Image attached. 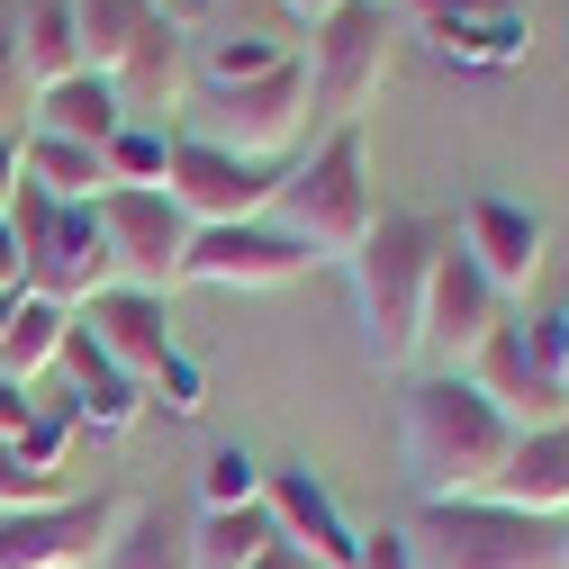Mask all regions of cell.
<instances>
[{
  "label": "cell",
  "mask_w": 569,
  "mask_h": 569,
  "mask_svg": "<svg viewBox=\"0 0 569 569\" xmlns=\"http://www.w3.org/2000/svg\"><path fill=\"white\" fill-rule=\"evenodd\" d=\"M452 253V227L425 218V208H380V227L352 253V317H362V352L380 371H416L425 362V290H435V262Z\"/></svg>",
  "instance_id": "6da1fadb"
},
{
  "label": "cell",
  "mask_w": 569,
  "mask_h": 569,
  "mask_svg": "<svg viewBox=\"0 0 569 569\" xmlns=\"http://www.w3.org/2000/svg\"><path fill=\"white\" fill-rule=\"evenodd\" d=\"M516 452V425L497 416L461 371H435L407 389V470H416V507L435 497H488L497 470Z\"/></svg>",
  "instance_id": "7a4b0ae2"
},
{
  "label": "cell",
  "mask_w": 569,
  "mask_h": 569,
  "mask_svg": "<svg viewBox=\"0 0 569 569\" xmlns=\"http://www.w3.org/2000/svg\"><path fill=\"white\" fill-rule=\"evenodd\" d=\"M271 227L290 236L308 262H352L362 236L380 227V190H371V136L362 127H326V146L308 163L280 172L271 190Z\"/></svg>",
  "instance_id": "3957f363"
},
{
  "label": "cell",
  "mask_w": 569,
  "mask_h": 569,
  "mask_svg": "<svg viewBox=\"0 0 569 569\" xmlns=\"http://www.w3.org/2000/svg\"><path fill=\"white\" fill-rule=\"evenodd\" d=\"M407 542L435 569H560V525L516 516L497 497H435V507H416Z\"/></svg>",
  "instance_id": "277c9868"
},
{
  "label": "cell",
  "mask_w": 569,
  "mask_h": 569,
  "mask_svg": "<svg viewBox=\"0 0 569 569\" xmlns=\"http://www.w3.org/2000/svg\"><path fill=\"white\" fill-rule=\"evenodd\" d=\"M389 37H398V19H389V0H343L335 19H317L308 28V91H317V118L326 127H362L371 118V100H380V82H389Z\"/></svg>",
  "instance_id": "5b68a950"
},
{
  "label": "cell",
  "mask_w": 569,
  "mask_h": 569,
  "mask_svg": "<svg viewBox=\"0 0 569 569\" xmlns=\"http://www.w3.org/2000/svg\"><path fill=\"white\" fill-rule=\"evenodd\" d=\"M317 127V91H308V63L280 54L262 82H236V91H208V146H227L244 163H280Z\"/></svg>",
  "instance_id": "8992f818"
},
{
  "label": "cell",
  "mask_w": 569,
  "mask_h": 569,
  "mask_svg": "<svg viewBox=\"0 0 569 569\" xmlns=\"http://www.w3.org/2000/svg\"><path fill=\"white\" fill-rule=\"evenodd\" d=\"M100 227H109V262H118V290H146V299H172L190 280V218L163 199V190H109L100 199Z\"/></svg>",
  "instance_id": "52a82bcc"
},
{
  "label": "cell",
  "mask_w": 569,
  "mask_h": 569,
  "mask_svg": "<svg viewBox=\"0 0 569 569\" xmlns=\"http://www.w3.org/2000/svg\"><path fill=\"white\" fill-rule=\"evenodd\" d=\"M271 190L280 172L271 163H244L208 136H172V163H163V199L181 208L190 227H244V218H271Z\"/></svg>",
  "instance_id": "ba28073f"
},
{
  "label": "cell",
  "mask_w": 569,
  "mask_h": 569,
  "mask_svg": "<svg viewBox=\"0 0 569 569\" xmlns=\"http://www.w3.org/2000/svg\"><path fill=\"white\" fill-rule=\"evenodd\" d=\"M136 497H63V507H37V516H0V569H100L118 525H127Z\"/></svg>",
  "instance_id": "9c48e42d"
},
{
  "label": "cell",
  "mask_w": 569,
  "mask_h": 569,
  "mask_svg": "<svg viewBox=\"0 0 569 569\" xmlns=\"http://www.w3.org/2000/svg\"><path fill=\"white\" fill-rule=\"evenodd\" d=\"M100 82L118 91V118H127V127H154V136H181L172 118L190 109V82H199V54H190L181 19H172V10H154L146 28H136V46L118 54V73H100Z\"/></svg>",
  "instance_id": "30bf717a"
},
{
  "label": "cell",
  "mask_w": 569,
  "mask_h": 569,
  "mask_svg": "<svg viewBox=\"0 0 569 569\" xmlns=\"http://www.w3.org/2000/svg\"><path fill=\"white\" fill-rule=\"evenodd\" d=\"M461 380H470L497 416H507L516 435H542V425H560V416H569V380L542 362V343H533V326H525V317H507V326H497Z\"/></svg>",
  "instance_id": "8fae6325"
},
{
  "label": "cell",
  "mask_w": 569,
  "mask_h": 569,
  "mask_svg": "<svg viewBox=\"0 0 569 569\" xmlns=\"http://www.w3.org/2000/svg\"><path fill=\"white\" fill-rule=\"evenodd\" d=\"M452 244L479 262V280H488V290L507 299V308L533 290V280H542V262H551V227H542V208H525V199H497V190L461 208Z\"/></svg>",
  "instance_id": "7c38bea8"
},
{
  "label": "cell",
  "mask_w": 569,
  "mask_h": 569,
  "mask_svg": "<svg viewBox=\"0 0 569 569\" xmlns=\"http://www.w3.org/2000/svg\"><path fill=\"white\" fill-rule=\"evenodd\" d=\"M507 317H516V308L497 299L488 280H479V262L452 244V253L435 262V290H425V352H435L443 371H470V362H479V343L507 326Z\"/></svg>",
  "instance_id": "4fadbf2b"
},
{
  "label": "cell",
  "mask_w": 569,
  "mask_h": 569,
  "mask_svg": "<svg viewBox=\"0 0 569 569\" xmlns=\"http://www.w3.org/2000/svg\"><path fill=\"white\" fill-rule=\"evenodd\" d=\"M28 290L54 299L63 317H82L100 290H118V262H109V227H100V199L91 208H54V236L28 262Z\"/></svg>",
  "instance_id": "5bb4252c"
},
{
  "label": "cell",
  "mask_w": 569,
  "mask_h": 569,
  "mask_svg": "<svg viewBox=\"0 0 569 569\" xmlns=\"http://www.w3.org/2000/svg\"><path fill=\"white\" fill-rule=\"evenodd\" d=\"M299 271H308V253L280 236L271 218L199 227V236H190V280H208V290H290Z\"/></svg>",
  "instance_id": "9a60e30c"
},
{
  "label": "cell",
  "mask_w": 569,
  "mask_h": 569,
  "mask_svg": "<svg viewBox=\"0 0 569 569\" xmlns=\"http://www.w3.org/2000/svg\"><path fill=\"white\" fill-rule=\"evenodd\" d=\"M262 507H271L280 542H290L308 569H352V560H362V533L343 525V507L326 497L317 470H271V479H262Z\"/></svg>",
  "instance_id": "2e32d148"
},
{
  "label": "cell",
  "mask_w": 569,
  "mask_h": 569,
  "mask_svg": "<svg viewBox=\"0 0 569 569\" xmlns=\"http://www.w3.org/2000/svg\"><path fill=\"white\" fill-rule=\"evenodd\" d=\"M73 326L109 352V371H127L136 389H146L172 352H181V343H172V299H146V290H100Z\"/></svg>",
  "instance_id": "e0dca14e"
},
{
  "label": "cell",
  "mask_w": 569,
  "mask_h": 569,
  "mask_svg": "<svg viewBox=\"0 0 569 569\" xmlns=\"http://www.w3.org/2000/svg\"><path fill=\"white\" fill-rule=\"evenodd\" d=\"M488 497H497V507H516V516L560 525L569 516V416L542 425V435H516V452H507V470H497Z\"/></svg>",
  "instance_id": "ac0fdd59"
},
{
  "label": "cell",
  "mask_w": 569,
  "mask_h": 569,
  "mask_svg": "<svg viewBox=\"0 0 569 569\" xmlns=\"http://www.w3.org/2000/svg\"><path fill=\"white\" fill-rule=\"evenodd\" d=\"M10 10V46H19V73L37 91L73 82L82 73V28H73V0H0Z\"/></svg>",
  "instance_id": "d6986e66"
},
{
  "label": "cell",
  "mask_w": 569,
  "mask_h": 569,
  "mask_svg": "<svg viewBox=\"0 0 569 569\" xmlns=\"http://www.w3.org/2000/svg\"><path fill=\"white\" fill-rule=\"evenodd\" d=\"M127 118H118V91L100 82V73H73V82H54V91H37V136H63V146H109Z\"/></svg>",
  "instance_id": "ffe728a7"
},
{
  "label": "cell",
  "mask_w": 569,
  "mask_h": 569,
  "mask_svg": "<svg viewBox=\"0 0 569 569\" xmlns=\"http://www.w3.org/2000/svg\"><path fill=\"white\" fill-rule=\"evenodd\" d=\"M452 63H470V73H497V63H516L533 46V19H525V0H507V10H479V19H443V28H425Z\"/></svg>",
  "instance_id": "44dd1931"
},
{
  "label": "cell",
  "mask_w": 569,
  "mask_h": 569,
  "mask_svg": "<svg viewBox=\"0 0 569 569\" xmlns=\"http://www.w3.org/2000/svg\"><path fill=\"white\" fill-rule=\"evenodd\" d=\"M19 172H28L54 208H91V199H109V163H100L91 146H63V136H28V146H19Z\"/></svg>",
  "instance_id": "7402d4cb"
},
{
  "label": "cell",
  "mask_w": 569,
  "mask_h": 569,
  "mask_svg": "<svg viewBox=\"0 0 569 569\" xmlns=\"http://www.w3.org/2000/svg\"><path fill=\"white\" fill-rule=\"evenodd\" d=\"M271 542H280L271 507H199V525H190V560L199 569H253Z\"/></svg>",
  "instance_id": "603a6c76"
},
{
  "label": "cell",
  "mask_w": 569,
  "mask_h": 569,
  "mask_svg": "<svg viewBox=\"0 0 569 569\" xmlns=\"http://www.w3.org/2000/svg\"><path fill=\"white\" fill-rule=\"evenodd\" d=\"M63 335H73V317H63L54 299H19L10 308V335H0V380H19V389H37L46 371H54V352H63Z\"/></svg>",
  "instance_id": "cb8c5ba5"
},
{
  "label": "cell",
  "mask_w": 569,
  "mask_h": 569,
  "mask_svg": "<svg viewBox=\"0 0 569 569\" xmlns=\"http://www.w3.org/2000/svg\"><path fill=\"white\" fill-rule=\"evenodd\" d=\"M100 569H199V560H190V525H181V516H163V507H146V497H136Z\"/></svg>",
  "instance_id": "d4e9b609"
},
{
  "label": "cell",
  "mask_w": 569,
  "mask_h": 569,
  "mask_svg": "<svg viewBox=\"0 0 569 569\" xmlns=\"http://www.w3.org/2000/svg\"><path fill=\"white\" fill-rule=\"evenodd\" d=\"M163 0H73V28H82V73H118V54L136 46Z\"/></svg>",
  "instance_id": "484cf974"
},
{
  "label": "cell",
  "mask_w": 569,
  "mask_h": 569,
  "mask_svg": "<svg viewBox=\"0 0 569 569\" xmlns=\"http://www.w3.org/2000/svg\"><path fill=\"white\" fill-rule=\"evenodd\" d=\"M100 163H109V190H163L172 136H154V127H118L109 146H100Z\"/></svg>",
  "instance_id": "4316f807"
},
{
  "label": "cell",
  "mask_w": 569,
  "mask_h": 569,
  "mask_svg": "<svg viewBox=\"0 0 569 569\" xmlns=\"http://www.w3.org/2000/svg\"><path fill=\"white\" fill-rule=\"evenodd\" d=\"M136 416H146V389H136L127 371H100V380L73 398V425H82V435H127Z\"/></svg>",
  "instance_id": "83f0119b"
},
{
  "label": "cell",
  "mask_w": 569,
  "mask_h": 569,
  "mask_svg": "<svg viewBox=\"0 0 569 569\" xmlns=\"http://www.w3.org/2000/svg\"><path fill=\"white\" fill-rule=\"evenodd\" d=\"M280 54H290L280 37H218V46L199 54V73H208V91H236V82H262Z\"/></svg>",
  "instance_id": "f1b7e54d"
},
{
  "label": "cell",
  "mask_w": 569,
  "mask_h": 569,
  "mask_svg": "<svg viewBox=\"0 0 569 569\" xmlns=\"http://www.w3.org/2000/svg\"><path fill=\"white\" fill-rule=\"evenodd\" d=\"M199 507H262V470H253L244 443H218V452H208V470H199Z\"/></svg>",
  "instance_id": "f546056e"
},
{
  "label": "cell",
  "mask_w": 569,
  "mask_h": 569,
  "mask_svg": "<svg viewBox=\"0 0 569 569\" xmlns=\"http://www.w3.org/2000/svg\"><path fill=\"white\" fill-rule=\"evenodd\" d=\"M37 136V82L19 73V46H10V10H0V146H28Z\"/></svg>",
  "instance_id": "4dcf8cb0"
},
{
  "label": "cell",
  "mask_w": 569,
  "mask_h": 569,
  "mask_svg": "<svg viewBox=\"0 0 569 569\" xmlns=\"http://www.w3.org/2000/svg\"><path fill=\"white\" fill-rule=\"evenodd\" d=\"M146 389H163V407H172V416H199V407H208V380H199V362H181V352H172V362H163Z\"/></svg>",
  "instance_id": "1f68e13d"
},
{
  "label": "cell",
  "mask_w": 569,
  "mask_h": 569,
  "mask_svg": "<svg viewBox=\"0 0 569 569\" xmlns=\"http://www.w3.org/2000/svg\"><path fill=\"white\" fill-rule=\"evenodd\" d=\"M525 326H533V343H542V362H551V371L569 380V290H560V299H551L542 317H525Z\"/></svg>",
  "instance_id": "d6a6232c"
},
{
  "label": "cell",
  "mask_w": 569,
  "mask_h": 569,
  "mask_svg": "<svg viewBox=\"0 0 569 569\" xmlns=\"http://www.w3.org/2000/svg\"><path fill=\"white\" fill-rule=\"evenodd\" d=\"M352 569H416V542L389 533V525H371V533H362V560H352Z\"/></svg>",
  "instance_id": "836d02e7"
},
{
  "label": "cell",
  "mask_w": 569,
  "mask_h": 569,
  "mask_svg": "<svg viewBox=\"0 0 569 569\" xmlns=\"http://www.w3.org/2000/svg\"><path fill=\"white\" fill-rule=\"evenodd\" d=\"M37 416H46V407H37V398H28L19 380H0V443H19V435H28Z\"/></svg>",
  "instance_id": "e575fe53"
},
{
  "label": "cell",
  "mask_w": 569,
  "mask_h": 569,
  "mask_svg": "<svg viewBox=\"0 0 569 569\" xmlns=\"http://www.w3.org/2000/svg\"><path fill=\"white\" fill-rule=\"evenodd\" d=\"M407 10L425 28H443V19H479V10H507V0H407Z\"/></svg>",
  "instance_id": "d590c367"
},
{
  "label": "cell",
  "mask_w": 569,
  "mask_h": 569,
  "mask_svg": "<svg viewBox=\"0 0 569 569\" xmlns=\"http://www.w3.org/2000/svg\"><path fill=\"white\" fill-rule=\"evenodd\" d=\"M0 299H28V253H19L10 227H0Z\"/></svg>",
  "instance_id": "8d00e7d4"
},
{
  "label": "cell",
  "mask_w": 569,
  "mask_h": 569,
  "mask_svg": "<svg viewBox=\"0 0 569 569\" xmlns=\"http://www.w3.org/2000/svg\"><path fill=\"white\" fill-rule=\"evenodd\" d=\"M19 181H28V172H19V146H0V218H10V199H19Z\"/></svg>",
  "instance_id": "74e56055"
},
{
  "label": "cell",
  "mask_w": 569,
  "mask_h": 569,
  "mask_svg": "<svg viewBox=\"0 0 569 569\" xmlns=\"http://www.w3.org/2000/svg\"><path fill=\"white\" fill-rule=\"evenodd\" d=\"M280 10H290L299 28H317V19H335V10H343V0H280Z\"/></svg>",
  "instance_id": "f35d334b"
},
{
  "label": "cell",
  "mask_w": 569,
  "mask_h": 569,
  "mask_svg": "<svg viewBox=\"0 0 569 569\" xmlns=\"http://www.w3.org/2000/svg\"><path fill=\"white\" fill-rule=\"evenodd\" d=\"M253 569H308V560H299V551H290V542H271V551H262V560H253Z\"/></svg>",
  "instance_id": "ab89813d"
},
{
  "label": "cell",
  "mask_w": 569,
  "mask_h": 569,
  "mask_svg": "<svg viewBox=\"0 0 569 569\" xmlns=\"http://www.w3.org/2000/svg\"><path fill=\"white\" fill-rule=\"evenodd\" d=\"M560 569H569V516H560Z\"/></svg>",
  "instance_id": "60d3db41"
},
{
  "label": "cell",
  "mask_w": 569,
  "mask_h": 569,
  "mask_svg": "<svg viewBox=\"0 0 569 569\" xmlns=\"http://www.w3.org/2000/svg\"><path fill=\"white\" fill-rule=\"evenodd\" d=\"M10 308H19V299H0V335H10Z\"/></svg>",
  "instance_id": "b9f144b4"
}]
</instances>
